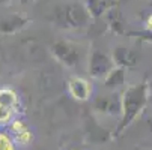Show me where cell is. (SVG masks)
I'll use <instances>...</instances> for the list:
<instances>
[{
  "label": "cell",
  "instance_id": "6da1fadb",
  "mask_svg": "<svg viewBox=\"0 0 152 150\" xmlns=\"http://www.w3.org/2000/svg\"><path fill=\"white\" fill-rule=\"evenodd\" d=\"M148 83H139L134 86H129L121 96V117L118 120V126L115 128L113 137H119L124 131L131 125L137 116L142 113L145 105L148 102Z\"/></svg>",
  "mask_w": 152,
  "mask_h": 150
},
{
  "label": "cell",
  "instance_id": "7a4b0ae2",
  "mask_svg": "<svg viewBox=\"0 0 152 150\" xmlns=\"http://www.w3.org/2000/svg\"><path fill=\"white\" fill-rule=\"evenodd\" d=\"M91 15L81 2H68L56 6L51 11L53 24L66 30H81L91 23Z\"/></svg>",
  "mask_w": 152,
  "mask_h": 150
},
{
  "label": "cell",
  "instance_id": "3957f363",
  "mask_svg": "<svg viewBox=\"0 0 152 150\" xmlns=\"http://www.w3.org/2000/svg\"><path fill=\"white\" fill-rule=\"evenodd\" d=\"M51 56L66 68H74L80 62V50L75 44L65 39L54 41L50 47Z\"/></svg>",
  "mask_w": 152,
  "mask_h": 150
},
{
  "label": "cell",
  "instance_id": "277c9868",
  "mask_svg": "<svg viewBox=\"0 0 152 150\" xmlns=\"http://www.w3.org/2000/svg\"><path fill=\"white\" fill-rule=\"evenodd\" d=\"M115 68L113 59L107 53H102L99 50H94L89 56V63H88V71L89 75L95 80H104L108 72Z\"/></svg>",
  "mask_w": 152,
  "mask_h": 150
},
{
  "label": "cell",
  "instance_id": "5b68a950",
  "mask_svg": "<svg viewBox=\"0 0 152 150\" xmlns=\"http://www.w3.org/2000/svg\"><path fill=\"white\" fill-rule=\"evenodd\" d=\"M18 111V96L11 89L0 90V125H8L14 122Z\"/></svg>",
  "mask_w": 152,
  "mask_h": 150
},
{
  "label": "cell",
  "instance_id": "8992f818",
  "mask_svg": "<svg viewBox=\"0 0 152 150\" xmlns=\"http://www.w3.org/2000/svg\"><path fill=\"white\" fill-rule=\"evenodd\" d=\"M94 111L102 116L121 117V96L110 95V96H96L94 99Z\"/></svg>",
  "mask_w": 152,
  "mask_h": 150
},
{
  "label": "cell",
  "instance_id": "52a82bcc",
  "mask_svg": "<svg viewBox=\"0 0 152 150\" xmlns=\"http://www.w3.org/2000/svg\"><path fill=\"white\" fill-rule=\"evenodd\" d=\"M32 23V20L26 15L21 14H12V15H6L0 20V35H17L21 30H24L29 24Z\"/></svg>",
  "mask_w": 152,
  "mask_h": 150
},
{
  "label": "cell",
  "instance_id": "ba28073f",
  "mask_svg": "<svg viewBox=\"0 0 152 150\" xmlns=\"http://www.w3.org/2000/svg\"><path fill=\"white\" fill-rule=\"evenodd\" d=\"M68 93L78 102H86L92 96V84L80 77H71L68 80Z\"/></svg>",
  "mask_w": 152,
  "mask_h": 150
},
{
  "label": "cell",
  "instance_id": "9c48e42d",
  "mask_svg": "<svg viewBox=\"0 0 152 150\" xmlns=\"http://www.w3.org/2000/svg\"><path fill=\"white\" fill-rule=\"evenodd\" d=\"M113 63L118 68H131L139 63V54L134 50H129L124 45H119L113 50Z\"/></svg>",
  "mask_w": 152,
  "mask_h": 150
},
{
  "label": "cell",
  "instance_id": "30bf717a",
  "mask_svg": "<svg viewBox=\"0 0 152 150\" xmlns=\"http://www.w3.org/2000/svg\"><path fill=\"white\" fill-rule=\"evenodd\" d=\"M124 83H125V69L118 68V66H115L108 72V75L104 78V86L110 90L119 89L121 86H124Z\"/></svg>",
  "mask_w": 152,
  "mask_h": 150
},
{
  "label": "cell",
  "instance_id": "8fae6325",
  "mask_svg": "<svg viewBox=\"0 0 152 150\" xmlns=\"http://www.w3.org/2000/svg\"><path fill=\"white\" fill-rule=\"evenodd\" d=\"M83 5L86 6V9H88L91 18H99L102 17V14L110 8L104 0H84Z\"/></svg>",
  "mask_w": 152,
  "mask_h": 150
},
{
  "label": "cell",
  "instance_id": "7c38bea8",
  "mask_svg": "<svg viewBox=\"0 0 152 150\" xmlns=\"http://www.w3.org/2000/svg\"><path fill=\"white\" fill-rule=\"evenodd\" d=\"M0 150H17V144L12 135L6 132H0Z\"/></svg>",
  "mask_w": 152,
  "mask_h": 150
},
{
  "label": "cell",
  "instance_id": "4fadbf2b",
  "mask_svg": "<svg viewBox=\"0 0 152 150\" xmlns=\"http://www.w3.org/2000/svg\"><path fill=\"white\" fill-rule=\"evenodd\" d=\"M9 3H14V5H30L36 0H8Z\"/></svg>",
  "mask_w": 152,
  "mask_h": 150
},
{
  "label": "cell",
  "instance_id": "5bb4252c",
  "mask_svg": "<svg viewBox=\"0 0 152 150\" xmlns=\"http://www.w3.org/2000/svg\"><path fill=\"white\" fill-rule=\"evenodd\" d=\"M146 125H148V128H149V131L152 132V116H149V117L146 119Z\"/></svg>",
  "mask_w": 152,
  "mask_h": 150
},
{
  "label": "cell",
  "instance_id": "9a60e30c",
  "mask_svg": "<svg viewBox=\"0 0 152 150\" xmlns=\"http://www.w3.org/2000/svg\"><path fill=\"white\" fill-rule=\"evenodd\" d=\"M104 2H105V3L108 5V6H110V8H112V6H113V5H115L116 2H118V0H104Z\"/></svg>",
  "mask_w": 152,
  "mask_h": 150
},
{
  "label": "cell",
  "instance_id": "2e32d148",
  "mask_svg": "<svg viewBox=\"0 0 152 150\" xmlns=\"http://www.w3.org/2000/svg\"><path fill=\"white\" fill-rule=\"evenodd\" d=\"M148 23H149V26H148V27H149V29L152 30V15H151V18L148 20Z\"/></svg>",
  "mask_w": 152,
  "mask_h": 150
},
{
  "label": "cell",
  "instance_id": "e0dca14e",
  "mask_svg": "<svg viewBox=\"0 0 152 150\" xmlns=\"http://www.w3.org/2000/svg\"><path fill=\"white\" fill-rule=\"evenodd\" d=\"M148 89H149V90H151V92H152V80H151V81H149V83H148Z\"/></svg>",
  "mask_w": 152,
  "mask_h": 150
}]
</instances>
